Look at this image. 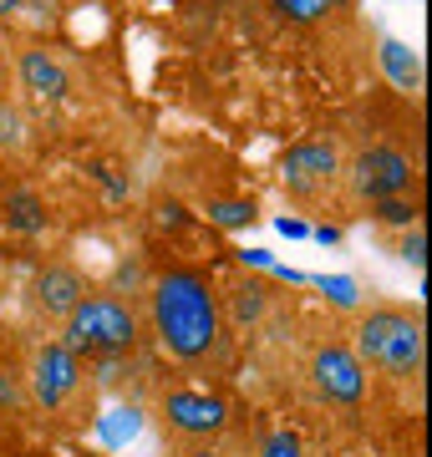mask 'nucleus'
Instances as JSON below:
<instances>
[{"label":"nucleus","mask_w":432,"mask_h":457,"mask_svg":"<svg viewBox=\"0 0 432 457\" xmlns=\"http://www.w3.org/2000/svg\"><path fill=\"white\" fill-rule=\"evenodd\" d=\"M153 330H158L168 356H209L219 341V300L209 290V279L194 275V270H168L153 285Z\"/></svg>","instance_id":"f257e3e1"},{"label":"nucleus","mask_w":432,"mask_h":457,"mask_svg":"<svg viewBox=\"0 0 432 457\" xmlns=\"http://www.w3.org/2000/svg\"><path fill=\"white\" fill-rule=\"evenodd\" d=\"M422 356H428L422 320H412V315H402V311L361 315V326H356V361L361 366H377L386 376H417L422 371Z\"/></svg>","instance_id":"f03ea898"},{"label":"nucleus","mask_w":432,"mask_h":457,"mask_svg":"<svg viewBox=\"0 0 432 457\" xmlns=\"http://www.w3.org/2000/svg\"><path fill=\"white\" fill-rule=\"evenodd\" d=\"M71 356H122L137 345V315L117 295H82L62 336Z\"/></svg>","instance_id":"7ed1b4c3"},{"label":"nucleus","mask_w":432,"mask_h":457,"mask_svg":"<svg viewBox=\"0 0 432 457\" xmlns=\"http://www.w3.org/2000/svg\"><path fill=\"white\" fill-rule=\"evenodd\" d=\"M351 188L371 204H382V198H402L412 188V158L397 153V147H366L356 153V163H351Z\"/></svg>","instance_id":"20e7f679"},{"label":"nucleus","mask_w":432,"mask_h":457,"mask_svg":"<svg viewBox=\"0 0 432 457\" xmlns=\"http://www.w3.org/2000/svg\"><path fill=\"white\" fill-rule=\"evenodd\" d=\"M82 386V356H71L62 341H46L31 361V392L41 407H67L71 392Z\"/></svg>","instance_id":"39448f33"},{"label":"nucleus","mask_w":432,"mask_h":457,"mask_svg":"<svg viewBox=\"0 0 432 457\" xmlns=\"http://www.w3.org/2000/svg\"><path fill=\"white\" fill-rule=\"evenodd\" d=\"M311 376L326 402H341V407H356L366 396V366L356 361L351 345H320L316 361H311Z\"/></svg>","instance_id":"423d86ee"},{"label":"nucleus","mask_w":432,"mask_h":457,"mask_svg":"<svg viewBox=\"0 0 432 457\" xmlns=\"http://www.w3.org/2000/svg\"><path fill=\"white\" fill-rule=\"evenodd\" d=\"M163 422L183 437H219L229 427V407L214 392H168L163 396Z\"/></svg>","instance_id":"0eeeda50"},{"label":"nucleus","mask_w":432,"mask_h":457,"mask_svg":"<svg viewBox=\"0 0 432 457\" xmlns=\"http://www.w3.org/2000/svg\"><path fill=\"white\" fill-rule=\"evenodd\" d=\"M341 173V158H336L331 143H295L285 153V183L295 188V194H316L326 183Z\"/></svg>","instance_id":"6e6552de"},{"label":"nucleus","mask_w":432,"mask_h":457,"mask_svg":"<svg viewBox=\"0 0 432 457\" xmlns=\"http://www.w3.org/2000/svg\"><path fill=\"white\" fill-rule=\"evenodd\" d=\"M82 295H87V279L77 275L71 264H46V270L36 275V305L46 315H62V320H67Z\"/></svg>","instance_id":"1a4fd4ad"},{"label":"nucleus","mask_w":432,"mask_h":457,"mask_svg":"<svg viewBox=\"0 0 432 457\" xmlns=\"http://www.w3.org/2000/svg\"><path fill=\"white\" fill-rule=\"evenodd\" d=\"M21 82H26V92H36L41 102H62L71 92V77L67 66L56 62L51 51H21Z\"/></svg>","instance_id":"9d476101"},{"label":"nucleus","mask_w":432,"mask_h":457,"mask_svg":"<svg viewBox=\"0 0 432 457\" xmlns=\"http://www.w3.org/2000/svg\"><path fill=\"white\" fill-rule=\"evenodd\" d=\"M382 66L402 92H417V87H422V62H417V51L407 46V41H397V36L382 41Z\"/></svg>","instance_id":"9b49d317"},{"label":"nucleus","mask_w":432,"mask_h":457,"mask_svg":"<svg viewBox=\"0 0 432 457\" xmlns=\"http://www.w3.org/2000/svg\"><path fill=\"white\" fill-rule=\"evenodd\" d=\"M5 224L21 228V234H36V228L46 224V209H41V198L31 188H16V194H5Z\"/></svg>","instance_id":"f8f14e48"},{"label":"nucleus","mask_w":432,"mask_h":457,"mask_svg":"<svg viewBox=\"0 0 432 457\" xmlns=\"http://www.w3.org/2000/svg\"><path fill=\"white\" fill-rule=\"evenodd\" d=\"M209 219L219 228H245L254 224V204L250 198H219V204H209Z\"/></svg>","instance_id":"ddd939ff"},{"label":"nucleus","mask_w":432,"mask_h":457,"mask_svg":"<svg viewBox=\"0 0 432 457\" xmlns=\"http://www.w3.org/2000/svg\"><path fill=\"white\" fill-rule=\"evenodd\" d=\"M280 16H290V21H300V26H311V21H320L326 16V0H270Z\"/></svg>","instance_id":"4468645a"},{"label":"nucleus","mask_w":432,"mask_h":457,"mask_svg":"<svg viewBox=\"0 0 432 457\" xmlns=\"http://www.w3.org/2000/svg\"><path fill=\"white\" fill-rule=\"evenodd\" d=\"M21 132H26L21 112H16L5 97H0V153H5V147H21Z\"/></svg>","instance_id":"2eb2a0df"},{"label":"nucleus","mask_w":432,"mask_h":457,"mask_svg":"<svg viewBox=\"0 0 432 457\" xmlns=\"http://www.w3.org/2000/svg\"><path fill=\"white\" fill-rule=\"evenodd\" d=\"M377 219H382V224H412L417 204H407V198H382V204H377Z\"/></svg>","instance_id":"dca6fc26"},{"label":"nucleus","mask_w":432,"mask_h":457,"mask_svg":"<svg viewBox=\"0 0 432 457\" xmlns=\"http://www.w3.org/2000/svg\"><path fill=\"white\" fill-rule=\"evenodd\" d=\"M260 457H305V447H300V437L285 427V432H275V437L265 442V453Z\"/></svg>","instance_id":"f3484780"},{"label":"nucleus","mask_w":432,"mask_h":457,"mask_svg":"<svg viewBox=\"0 0 432 457\" xmlns=\"http://www.w3.org/2000/svg\"><path fill=\"white\" fill-rule=\"evenodd\" d=\"M422 249H428V239H422V228H412V234L402 239V260H407V264H417V270H422V260H428Z\"/></svg>","instance_id":"a211bd4d"},{"label":"nucleus","mask_w":432,"mask_h":457,"mask_svg":"<svg viewBox=\"0 0 432 457\" xmlns=\"http://www.w3.org/2000/svg\"><path fill=\"white\" fill-rule=\"evenodd\" d=\"M326 295H336V305H356V285L351 279H326Z\"/></svg>","instance_id":"6ab92c4d"},{"label":"nucleus","mask_w":432,"mask_h":457,"mask_svg":"<svg viewBox=\"0 0 432 457\" xmlns=\"http://www.w3.org/2000/svg\"><path fill=\"white\" fill-rule=\"evenodd\" d=\"M21 402V392H16V381H11V376L0 371V407H16Z\"/></svg>","instance_id":"aec40b11"},{"label":"nucleus","mask_w":432,"mask_h":457,"mask_svg":"<svg viewBox=\"0 0 432 457\" xmlns=\"http://www.w3.org/2000/svg\"><path fill=\"white\" fill-rule=\"evenodd\" d=\"M21 5H26V0H0V16H16Z\"/></svg>","instance_id":"412c9836"},{"label":"nucleus","mask_w":432,"mask_h":457,"mask_svg":"<svg viewBox=\"0 0 432 457\" xmlns=\"http://www.w3.org/2000/svg\"><path fill=\"white\" fill-rule=\"evenodd\" d=\"M183 457H219V453H209V447H194V453H183Z\"/></svg>","instance_id":"4be33fe9"},{"label":"nucleus","mask_w":432,"mask_h":457,"mask_svg":"<svg viewBox=\"0 0 432 457\" xmlns=\"http://www.w3.org/2000/svg\"><path fill=\"white\" fill-rule=\"evenodd\" d=\"M331 5H346V0H326V11H331Z\"/></svg>","instance_id":"5701e85b"}]
</instances>
